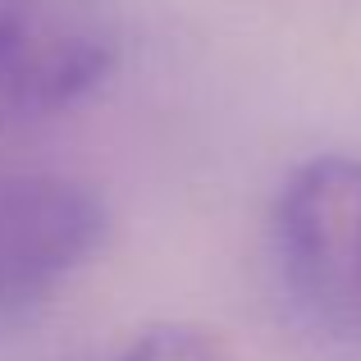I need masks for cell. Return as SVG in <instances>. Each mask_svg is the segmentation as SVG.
Listing matches in <instances>:
<instances>
[{"label":"cell","mask_w":361,"mask_h":361,"mask_svg":"<svg viewBox=\"0 0 361 361\" xmlns=\"http://www.w3.org/2000/svg\"><path fill=\"white\" fill-rule=\"evenodd\" d=\"M270 252L293 307L325 334L361 343V156H311L283 178Z\"/></svg>","instance_id":"6da1fadb"},{"label":"cell","mask_w":361,"mask_h":361,"mask_svg":"<svg viewBox=\"0 0 361 361\" xmlns=\"http://www.w3.org/2000/svg\"><path fill=\"white\" fill-rule=\"evenodd\" d=\"M119 0H0V128H32L92 101L123 60Z\"/></svg>","instance_id":"7a4b0ae2"},{"label":"cell","mask_w":361,"mask_h":361,"mask_svg":"<svg viewBox=\"0 0 361 361\" xmlns=\"http://www.w3.org/2000/svg\"><path fill=\"white\" fill-rule=\"evenodd\" d=\"M110 206L55 169H0V325L32 320L106 247Z\"/></svg>","instance_id":"3957f363"},{"label":"cell","mask_w":361,"mask_h":361,"mask_svg":"<svg viewBox=\"0 0 361 361\" xmlns=\"http://www.w3.org/2000/svg\"><path fill=\"white\" fill-rule=\"evenodd\" d=\"M119 361H238L229 338L211 325H192V320H156L147 325Z\"/></svg>","instance_id":"277c9868"}]
</instances>
